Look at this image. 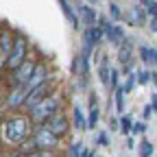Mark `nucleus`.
Instances as JSON below:
<instances>
[{"label":"nucleus","mask_w":157,"mask_h":157,"mask_svg":"<svg viewBox=\"0 0 157 157\" xmlns=\"http://www.w3.org/2000/svg\"><path fill=\"white\" fill-rule=\"evenodd\" d=\"M87 2H92V5H96V2H98V0H87Z\"/></svg>","instance_id":"39"},{"label":"nucleus","mask_w":157,"mask_h":157,"mask_svg":"<svg viewBox=\"0 0 157 157\" xmlns=\"http://www.w3.org/2000/svg\"><path fill=\"white\" fill-rule=\"evenodd\" d=\"M151 113H153V107H151V105H146V107H144V118H148Z\"/></svg>","instance_id":"34"},{"label":"nucleus","mask_w":157,"mask_h":157,"mask_svg":"<svg viewBox=\"0 0 157 157\" xmlns=\"http://www.w3.org/2000/svg\"><path fill=\"white\" fill-rule=\"evenodd\" d=\"M26 94H29V92H26L24 85H17V87L9 94V98H7V107L13 109V107H17V105H22V103H24V98H26Z\"/></svg>","instance_id":"13"},{"label":"nucleus","mask_w":157,"mask_h":157,"mask_svg":"<svg viewBox=\"0 0 157 157\" xmlns=\"http://www.w3.org/2000/svg\"><path fill=\"white\" fill-rule=\"evenodd\" d=\"M59 5H61V9H63V13H66V17H68V22L72 24V29H78V17H76V13L72 11L70 2H68V0H59Z\"/></svg>","instance_id":"16"},{"label":"nucleus","mask_w":157,"mask_h":157,"mask_svg":"<svg viewBox=\"0 0 157 157\" xmlns=\"http://www.w3.org/2000/svg\"><path fill=\"white\" fill-rule=\"evenodd\" d=\"M33 133V122L26 116H13L2 124V140L7 144H24Z\"/></svg>","instance_id":"1"},{"label":"nucleus","mask_w":157,"mask_h":157,"mask_svg":"<svg viewBox=\"0 0 157 157\" xmlns=\"http://www.w3.org/2000/svg\"><path fill=\"white\" fill-rule=\"evenodd\" d=\"M151 78H153V83L157 85V72H151Z\"/></svg>","instance_id":"37"},{"label":"nucleus","mask_w":157,"mask_h":157,"mask_svg":"<svg viewBox=\"0 0 157 157\" xmlns=\"http://www.w3.org/2000/svg\"><path fill=\"white\" fill-rule=\"evenodd\" d=\"M96 142L105 146V144H107V133H103V131H101V133H98V137H96Z\"/></svg>","instance_id":"32"},{"label":"nucleus","mask_w":157,"mask_h":157,"mask_svg":"<svg viewBox=\"0 0 157 157\" xmlns=\"http://www.w3.org/2000/svg\"><path fill=\"white\" fill-rule=\"evenodd\" d=\"M59 107H61V96H59V94H48L44 101H39L31 109V122L46 124L48 118H52L55 113H59Z\"/></svg>","instance_id":"2"},{"label":"nucleus","mask_w":157,"mask_h":157,"mask_svg":"<svg viewBox=\"0 0 157 157\" xmlns=\"http://www.w3.org/2000/svg\"><path fill=\"white\" fill-rule=\"evenodd\" d=\"M72 118H74V129H78V131H85V129H87V120H85V116H83V111H81V107H78V105H74Z\"/></svg>","instance_id":"15"},{"label":"nucleus","mask_w":157,"mask_h":157,"mask_svg":"<svg viewBox=\"0 0 157 157\" xmlns=\"http://www.w3.org/2000/svg\"><path fill=\"white\" fill-rule=\"evenodd\" d=\"M120 127H122V133H131V127H133V120H131V118L129 116H122L120 118Z\"/></svg>","instance_id":"24"},{"label":"nucleus","mask_w":157,"mask_h":157,"mask_svg":"<svg viewBox=\"0 0 157 157\" xmlns=\"http://www.w3.org/2000/svg\"><path fill=\"white\" fill-rule=\"evenodd\" d=\"M48 81V70H46V66L44 63H39V66H35V70H33V74L29 76V81H26V92H33L35 87H39V85H44ZM29 96V94H26Z\"/></svg>","instance_id":"8"},{"label":"nucleus","mask_w":157,"mask_h":157,"mask_svg":"<svg viewBox=\"0 0 157 157\" xmlns=\"http://www.w3.org/2000/svg\"><path fill=\"white\" fill-rule=\"evenodd\" d=\"M118 59H120V63L127 68V66H131V59H133V48H131V44L127 42V39H124V42L120 44V46H118Z\"/></svg>","instance_id":"14"},{"label":"nucleus","mask_w":157,"mask_h":157,"mask_svg":"<svg viewBox=\"0 0 157 157\" xmlns=\"http://www.w3.org/2000/svg\"><path fill=\"white\" fill-rule=\"evenodd\" d=\"M55 137H63L68 133V120H66V116L63 113H55L52 118H48V122L44 124Z\"/></svg>","instance_id":"7"},{"label":"nucleus","mask_w":157,"mask_h":157,"mask_svg":"<svg viewBox=\"0 0 157 157\" xmlns=\"http://www.w3.org/2000/svg\"><path fill=\"white\" fill-rule=\"evenodd\" d=\"M109 85L116 90V87H120V72L118 70H111V74H109Z\"/></svg>","instance_id":"27"},{"label":"nucleus","mask_w":157,"mask_h":157,"mask_svg":"<svg viewBox=\"0 0 157 157\" xmlns=\"http://www.w3.org/2000/svg\"><path fill=\"white\" fill-rule=\"evenodd\" d=\"M98 118H101V109L98 107H92L90 109V118H87V129H94L98 124Z\"/></svg>","instance_id":"19"},{"label":"nucleus","mask_w":157,"mask_h":157,"mask_svg":"<svg viewBox=\"0 0 157 157\" xmlns=\"http://www.w3.org/2000/svg\"><path fill=\"white\" fill-rule=\"evenodd\" d=\"M33 151H55L59 144V137H55L44 124H39L37 129H33Z\"/></svg>","instance_id":"3"},{"label":"nucleus","mask_w":157,"mask_h":157,"mask_svg":"<svg viewBox=\"0 0 157 157\" xmlns=\"http://www.w3.org/2000/svg\"><path fill=\"white\" fill-rule=\"evenodd\" d=\"M81 151H83V144H72V148H70V157H78V155H81Z\"/></svg>","instance_id":"31"},{"label":"nucleus","mask_w":157,"mask_h":157,"mask_svg":"<svg viewBox=\"0 0 157 157\" xmlns=\"http://www.w3.org/2000/svg\"><path fill=\"white\" fill-rule=\"evenodd\" d=\"M109 13H111V17H116V20L122 17V11H120V7H118L116 2H109Z\"/></svg>","instance_id":"28"},{"label":"nucleus","mask_w":157,"mask_h":157,"mask_svg":"<svg viewBox=\"0 0 157 157\" xmlns=\"http://www.w3.org/2000/svg\"><path fill=\"white\" fill-rule=\"evenodd\" d=\"M137 151H140V157H151L155 148H153V144H151L148 140H142V142H140V148H137Z\"/></svg>","instance_id":"20"},{"label":"nucleus","mask_w":157,"mask_h":157,"mask_svg":"<svg viewBox=\"0 0 157 157\" xmlns=\"http://www.w3.org/2000/svg\"><path fill=\"white\" fill-rule=\"evenodd\" d=\"M48 92H50V87H48V83H44V85H39V87H35L33 92H29V96L24 98V107H29V109H33L39 101H44V98L48 96Z\"/></svg>","instance_id":"11"},{"label":"nucleus","mask_w":157,"mask_h":157,"mask_svg":"<svg viewBox=\"0 0 157 157\" xmlns=\"http://www.w3.org/2000/svg\"><path fill=\"white\" fill-rule=\"evenodd\" d=\"M140 57H142V61H146V63H153V66H157V50H155V48L142 46V48H140Z\"/></svg>","instance_id":"17"},{"label":"nucleus","mask_w":157,"mask_h":157,"mask_svg":"<svg viewBox=\"0 0 157 157\" xmlns=\"http://www.w3.org/2000/svg\"><path fill=\"white\" fill-rule=\"evenodd\" d=\"M151 31L157 33V20H151Z\"/></svg>","instance_id":"36"},{"label":"nucleus","mask_w":157,"mask_h":157,"mask_svg":"<svg viewBox=\"0 0 157 157\" xmlns=\"http://www.w3.org/2000/svg\"><path fill=\"white\" fill-rule=\"evenodd\" d=\"M33 70H35V63L31 61V59H26L22 66H17V68L13 70V83H15V85H26L29 76L33 74Z\"/></svg>","instance_id":"10"},{"label":"nucleus","mask_w":157,"mask_h":157,"mask_svg":"<svg viewBox=\"0 0 157 157\" xmlns=\"http://www.w3.org/2000/svg\"><path fill=\"white\" fill-rule=\"evenodd\" d=\"M151 107H153V111H157V94H153V105Z\"/></svg>","instance_id":"35"},{"label":"nucleus","mask_w":157,"mask_h":157,"mask_svg":"<svg viewBox=\"0 0 157 157\" xmlns=\"http://www.w3.org/2000/svg\"><path fill=\"white\" fill-rule=\"evenodd\" d=\"M96 22H98V26L103 29L105 37L109 39V42H111L113 46H120V44L124 42V39H127V37H124V31H122L120 26H118V24H111V22H109L107 17L98 15V20H96Z\"/></svg>","instance_id":"5"},{"label":"nucleus","mask_w":157,"mask_h":157,"mask_svg":"<svg viewBox=\"0 0 157 157\" xmlns=\"http://www.w3.org/2000/svg\"><path fill=\"white\" fill-rule=\"evenodd\" d=\"M76 11H78V15H81V20H78V24H85L87 29H92V26H96V20H98V15H96V11L90 7V5H85V2H81L76 7Z\"/></svg>","instance_id":"12"},{"label":"nucleus","mask_w":157,"mask_h":157,"mask_svg":"<svg viewBox=\"0 0 157 157\" xmlns=\"http://www.w3.org/2000/svg\"><path fill=\"white\" fill-rule=\"evenodd\" d=\"M92 155H94L92 151H87V148H83V151H81V155H78V157H92Z\"/></svg>","instance_id":"33"},{"label":"nucleus","mask_w":157,"mask_h":157,"mask_svg":"<svg viewBox=\"0 0 157 157\" xmlns=\"http://www.w3.org/2000/svg\"><path fill=\"white\" fill-rule=\"evenodd\" d=\"M116 109L118 111H124V92L120 87H116Z\"/></svg>","instance_id":"21"},{"label":"nucleus","mask_w":157,"mask_h":157,"mask_svg":"<svg viewBox=\"0 0 157 157\" xmlns=\"http://www.w3.org/2000/svg\"><path fill=\"white\" fill-rule=\"evenodd\" d=\"M24 157H59L55 151H31L29 155H24Z\"/></svg>","instance_id":"23"},{"label":"nucleus","mask_w":157,"mask_h":157,"mask_svg":"<svg viewBox=\"0 0 157 157\" xmlns=\"http://www.w3.org/2000/svg\"><path fill=\"white\" fill-rule=\"evenodd\" d=\"M109 74H111V68L103 61V66L98 68V78H101V83H103V85H109Z\"/></svg>","instance_id":"18"},{"label":"nucleus","mask_w":157,"mask_h":157,"mask_svg":"<svg viewBox=\"0 0 157 157\" xmlns=\"http://www.w3.org/2000/svg\"><path fill=\"white\" fill-rule=\"evenodd\" d=\"M11 46H13L11 31L9 29H2V31H0V68L7 66V57L11 52Z\"/></svg>","instance_id":"9"},{"label":"nucleus","mask_w":157,"mask_h":157,"mask_svg":"<svg viewBox=\"0 0 157 157\" xmlns=\"http://www.w3.org/2000/svg\"><path fill=\"white\" fill-rule=\"evenodd\" d=\"M135 85H137V81H135V74L131 72V74H129V81H127V83H124V85H122L120 90H122L124 94H129V92H131V90H133Z\"/></svg>","instance_id":"25"},{"label":"nucleus","mask_w":157,"mask_h":157,"mask_svg":"<svg viewBox=\"0 0 157 157\" xmlns=\"http://www.w3.org/2000/svg\"><path fill=\"white\" fill-rule=\"evenodd\" d=\"M5 157H24V155H20V153H9V155H5Z\"/></svg>","instance_id":"38"},{"label":"nucleus","mask_w":157,"mask_h":157,"mask_svg":"<svg viewBox=\"0 0 157 157\" xmlns=\"http://www.w3.org/2000/svg\"><path fill=\"white\" fill-rule=\"evenodd\" d=\"M146 11L153 15V20H157V2H153V0H148L146 2Z\"/></svg>","instance_id":"29"},{"label":"nucleus","mask_w":157,"mask_h":157,"mask_svg":"<svg viewBox=\"0 0 157 157\" xmlns=\"http://www.w3.org/2000/svg\"><path fill=\"white\" fill-rule=\"evenodd\" d=\"M144 131H146V124L144 122H135L131 127V133H144Z\"/></svg>","instance_id":"30"},{"label":"nucleus","mask_w":157,"mask_h":157,"mask_svg":"<svg viewBox=\"0 0 157 157\" xmlns=\"http://www.w3.org/2000/svg\"><path fill=\"white\" fill-rule=\"evenodd\" d=\"M131 20L135 24H144V11L140 9V7H133V11H131Z\"/></svg>","instance_id":"22"},{"label":"nucleus","mask_w":157,"mask_h":157,"mask_svg":"<svg viewBox=\"0 0 157 157\" xmlns=\"http://www.w3.org/2000/svg\"><path fill=\"white\" fill-rule=\"evenodd\" d=\"M135 81H137V83H142V85L148 83V81H151V72H148V70H140V72L135 74Z\"/></svg>","instance_id":"26"},{"label":"nucleus","mask_w":157,"mask_h":157,"mask_svg":"<svg viewBox=\"0 0 157 157\" xmlns=\"http://www.w3.org/2000/svg\"><path fill=\"white\" fill-rule=\"evenodd\" d=\"M103 37H105V33H103V29H101V26L85 29V33H83V55H87V57H90L92 48L101 44V42H103Z\"/></svg>","instance_id":"6"},{"label":"nucleus","mask_w":157,"mask_h":157,"mask_svg":"<svg viewBox=\"0 0 157 157\" xmlns=\"http://www.w3.org/2000/svg\"><path fill=\"white\" fill-rule=\"evenodd\" d=\"M26 52H29V44H26V39L22 35H15L13 37V46H11V52L7 57V66L9 70H15L17 66H22L26 61Z\"/></svg>","instance_id":"4"},{"label":"nucleus","mask_w":157,"mask_h":157,"mask_svg":"<svg viewBox=\"0 0 157 157\" xmlns=\"http://www.w3.org/2000/svg\"><path fill=\"white\" fill-rule=\"evenodd\" d=\"M142 2H144V5H146V2H148V0H142Z\"/></svg>","instance_id":"40"}]
</instances>
